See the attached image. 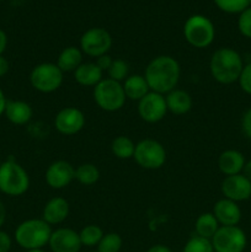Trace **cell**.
Returning a JSON list of instances; mask_svg holds the SVG:
<instances>
[{"label": "cell", "mask_w": 251, "mask_h": 252, "mask_svg": "<svg viewBox=\"0 0 251 252\" xmlns=\"http://www.w3.org/2000/svg\"><path fill=\"white\" fill-rule=\"evenodd\" d=\"M181 68L174 57L157 56L148 63L144 71V78L149 85L150 91L166 95L176 89L179 84Z\"/></svg>", "instance_id": "cell-1"}, {"label": "cell", "mask_w": 251, "mask_h": 252, "mask_svg": "<svg viewBox=\"0 0 251 252\" xmlns=\"http://www.w3.org/2000/svg\"><path fill=\"white\" fill-rule=\"evenodd\" d=\"M243 68L244 63L240 54L235 49L228 47L217 49L209 61V71L212 78L224 85L238 81Z\"/></svg>", "instance_id": "cell-2"}, {"label": "cell", "mask_w": 251, "mask_h": 252, "mask_svg": "<svg viewBox=\"0 0 251 252\" xmlns=\"http://www.w3.org/2000/svg\"><path fill=\"white\" fill-rule=\"evenodd\" d=\"M52 231L51 225L43 219H27L17 225L14 238L17 245L26 251L38 250L48 245Z\"/></svg>", "instance_id": "cell-3"}, {"label": "cell", "mask_w": 251, "mask_h": 252, "mask_svg": "<svg viewBox=\"0 0 251 252\" xmlns=\"http://www.w3.org/2000/svg\"><path fill=\"white\" fill-rule=\"evenodd\" d=\"M30 189V176L24 166L9 159L0 165V192L10 197H19Z\"/></svg>", "instance_id": "cell-4"}, {"label": "cell", "mask_w": 251, "mask_h": 252, "mask_svg": "<svg viewBox=\"0 0 251 252\" xmlns=\"http://www.w3.org/2000/svg\"><path fill=\"white\" fill-rule=\"evenodd\" d=\"M184 36L187 43L194 48H207L216 37V27L208 17L203 15H192L184 25Z\"/></svg>", "instance_id": "cell-5"}, {"label": "cell", "mask_w": 251, "mask_h": 252, "mask_svg": "<svg viewBox=\"0 0 251 252\" xmlns=\"http://www.w3.org/2000/svg\"><path fill=\"white\" fill-rule=\"evenodd\" d=\"M94 100L102 111L116 112L125 106L127 97L122 83L106 78L94 88Z\"/></svg>", "instance_id": "cell-6"}, {"label": "cell", "mask_w": 251, "mask_h": 252, "mask_svg": "<svg viewBox=\"0 0 251 252\" xmlns=\"http://www.w3.org/2000/svg\"><path fill=\"white\" fill-rule=\"evenodd\" d=\"M64 73L56 63H41L33 66L30 74V83L34 90L42 94H51L63 84Z\"/></svg>", "instance_id": "cell-7"}, {"label": "cell", "mask_w": 251, "mask_h": 252, "mask_svg": "<svg viewBox=\"0 0 251 252\" xmlns=\"http://www.w3.org/2000/svg\"><path fill=\"white\" fill-rule=\"evenodd\" d=\"M133 159L143 169L157 170L166 161V150L157 140L143 139L135 144Z\"/></svg>", "instance_id": "cell-8"}, {"label": "cell", "mask_w": 251, "mask_h": 252, "mask_svg": "<svg viewBox=\"0 0 251 252\" xmlns=\"http://www.w3.org/2000/svg\"><path fill=\"white\" fill-rule=\"evenodd\" d=\"M211 241L214 252H244L248 244L246 234L238 225L219 226Z\"/></svg>", "instance_id": "cell-9"}, {"label": "cell", "mask_w": 251, "mask_h": 252, "mask_svg": "<svg viewBox=\"0 0 251 252\" xmlns=\"http://www.w3.org/2000/svg\"><path fill=\"white\" fill-rule=\"evenodd\" d=\"M111 47H112V37L110 32L102 27H93L83 33L79 48L86 56L98 58L103 54H108Z\"/></svg>", "instance_id": "cell-10"}, {"label": "cell", "mask_w": 251, "mask_h": 252, "mask_svg": "<svg viewBox=\"0 0 251 252\" xmlns=\"http://www.w3.org/2000/svg\"><path fill=\"white\" fill-rule=\"evenodd\" d=\"M138 113L143 121L148 123H157L167 113L165 95L150 91L140 101H138Z\"/></svg>", "instance_id": "cell-11"}, {"label": "cell", "mask_w": 251, "mask_h": 252, "mask_svg": "<svg viewBox=\"0 0 251 252\" xmlns=\"http://www.w3.org/2000/svg\"><path fill=\"white\" fill-rule=\"evenodd\" d=\"M86 118L83 111L69 106L59 111L54 117V128L63 135L78 134L85 127Z\"/></svg>", "instance_id": "cell-12"}, {"label": "cell", "mask_w": 251, "mask_h": 252, "mask_svg": "<svg viewBox=\"0 0 251 252\" xmlns=\"http://www.w3.org/2000/svg\"><path fill=\"white\" fill-rule=\"evenodd\" d=\"M44 179L51 189H65L73 180H75V167L65 160H57L52 162L46 170Z\"/></svg>", "instance_id": "cell-13"}, {"label": "cell", "mask_w": 251, "mask_h": 252, "mask_svg": "<svg viewBox=\"0 0 251 252\" xmlns=\"http://www.w3.org/2000/svg\"><path fill=\"white\" fill-rule=\"evenodd\" d=\"M220 189L224 198L236 203L251 198V181H249L243 174L225 176L221 182Z\"/></svg>", "instance_id": "cell-14"}, {"label": "cell", "mask_w": 251, "mask_h": 252, "mask_svg": "<svg viewBox=\"0 0 251 252\" xmlns=\"http://www.w3.org/2000/svg\"><path fill=\"white\" fill-rule=\"evenodd\" d=\"M48 245L52 252H79L83 246L78 231L70 228H59L52 231Z\"/></svg>", "instance_id": "cell-15"}, {"label": "cell", "mask_w": 251, "mask_h": 252, "mask_svg": "<svg viewBox=\"0 0 251 252\" xmlns=\"http://www.w3.org/2000/svg\"><path fill=\"white\" fill-rule=\"evenodd\" d=\"M212 213L220 226H235L241 220V209L238 203L228 198H221L214 204Z\"/></svg>", "instance_id": "cell-16"}, {"label": "cell", "mask_w": 251, "mask_h": 252, "mask_svg": "<svg viewBox=\"0 0 251 252\" xmlns=\"http://www.w3.org/2000/svg\"><path fill=\"white\" fill-rule=\"evenodd\" d=\"M69 216V203L63 197H53L49 199L43 207L42 219L49 225L61 224L68 218Z\"/></svg>", "instance_id": "cell-17"}, {"label": "cell", "mask_w": 251, "mask_h": 252, "mask_svg": "<svg viewBox=\"0 0 251 252\" xmlns=\"http://www.w3.org/2000/svg\"><path fill=\"white\" fill-rule=\"evenodd\" d=\"M4 115L12 125L24 126L32 120L33 111H32L31 105L26 101L7 100Z\"/></svg>", "instance_id": "cell-18"}, {"label": "cell", "mask_w": 251, "mask_h": 252, "mask_svg": "<svg viewBox=\"0 0 251 252\" xmlns=\"http://www.w3.org/2000/svg\"><path fill=\"white\" fill-rule=\"evenodd\" d=\"M245 158L240 152L234 149L224 150L218 158V167L225 176H233L243 172L245 166Z\"/></svg>", "instance_id": "cell-19"}, {"label": "cell", "mask_w": 251, "mask_h": 252, "mask_svg": "<svg viewBox=\"0 0 251 252\" xmlns=\"http://www.w3.org/2000/svg\"><path fill=\"white\" fill-rule=\"evenodd\" d=\"M165 101H166L167 112H171L174 115H186L191 111L192 105H193L191 95L181 89H174L167 93L165 95Z\"/></svg>", "instance_id": "cell-20"}, {"label": "cell", "mask_w": 251, "mask_h": 252, "mask_svg": "<svg viewBox=\"0 0 251 252\" xmlns=\"http://www.w3.org/2000/svg\"><path fill=\"white\" fill-rule=\"evenodd\" d=\"M75 81L81 86L95 88L103 79V71L95 62L83 63L75 71H74Z\"/></svg>", "instance_id": "cell-21"}, {"label": "cell", "mask_w": 251, "mask_h": 252, "mask_svg": "<svg viewBox=\"0 0 251 252\" xmlns=\"http://www.w3.org/2000/svg\"><path fill=\"white\" fill-rule=\"evenodd\" d=\"M84 53L79 47H66L59 53L57 65L63 73H74L83 64Z\"/></svg>", "instance_id": "cell-22"}, {"label": "cell", "mask_w": 251, "mask_h": 252, "mask_svg": "<svg viewBox=\"0 0 251 252\" xmlns=\"http://www.w3.org/2000/svg\"><path fill=\"white\" fill-rule=\"evenodd\" d=\"M123 91L126 97L132 101H140L148 93H150V88L145 80L144 75H129L122 83Z\"/></svg>", "instance_id": "cell-23"}, {"label": "cell", "mask_w": 251, "mask_h": 252, "mask_svg": "<svg viewBox=\"0 0 251 252\" xmlns=\"http://www.w3.org/2000/svg\"><path fill=\"white\" fill-rule=\"evenodd\" d=\"M219 223L216 219L213 213H202L198 218L196 219V223H194V231H196V235L201 236V238L208 239L212 240V238L214 236V234L218 231L219 229Z\"/></svg>", "instance_id": "cell-24"}, {"label": "cell", "mask_w": 251, "mask_h": 252, "mask_svg": "<svg viewBox=\"0 0 251 252\" xmlns=\"http://www.w3.org/2000/svg\"><path fill=\"white\" fill-rule=\"evenodd\" d=\"M135 143L126 135H118L111 143V152L117 159L128 160L134 155Z\"/></svg>", "instance_id": "cell-25"}, {"label": "cell", "mask_w": 251, "mask_h": 252, "mask_svg": "<svg viewBox=\"0 0 251 252\" xmlns=\"http://www.w3.org/2000/svg\"><path fill=\"white\" fill-rule=\"evenodd\" d=\"M98 179H100V170L90 162L79 165L75 169V180L84 186H93L98 181Z\"/></svg>", "instance_id": "cell-26"}, {"label": "cell", "mask_w": 251, "mask_h": 252, "mask_svg": "<svg viewBox=\"0 0 251 252\" xmlns=\"http://www.w3.org/2000/svg\"><path fill=\"white\" fill-rule=\"evenodd\" d=\"M103 235H105V233H103L102 229L98 225H95V224H89V225L84 226V228L79 231L81 245L86 246V248L97 246Z\"/></svg>", "instance_id": "cell-27"}, {"label": "cell", "mask_w": 251, "mask_h": 252, "mask_svg": "<svg viewBox=\"0 0 251 252\" xmlns=\"http://www.w3.org/2000/svg\"><path fill=\"white\" fill-rule=\"evenodd\" d=\"M123 240L120 234L107 233L102 236L97 245V252H120Z\"/></svg>", "instance_id": "cell-28"}, {"label": "cell", "mask_w": 251, "mask_h": 252, "mask_svg": "<svg viewBox=\"0 0 251 252\" xmlns=\"http://www.w3.org/2000/svg\"><path fill=\"white\" fill-rule=\"evenodd\" d=\"M107 74L108 79H112L118 83H123L129 76V66H128L127 62L123 61V59H113L110 69L107 70Z\"/></svg>", "instance_id": "cell-29"}, {"label": "cell", "mask_w": 251, "mask_h": 252, "mask_svg": "<svg viewBox=\"0 0 251 252\" xmlns=\"http://www.w3.org/2000/svg\"><path fill=\"white\" fill-rule=\"evenodd\" d=\"M182 252H214V249L211 240L193 235L185 244Z\"/></svg>", "instance_id": "cell-30"}, {"label": "cell", "mask_w": 251, "mask_h": 252, "mask_svg": "<svg viewBox=\"0 0 251 252\" xmlns=\"http://www.w3.org/2000/svg\"><path fill=\"white\" fill-rule=\"evenodd\" d=\"M213 1L221 11L228 14H240L250 5L249 0H213Z\"/></svg>", "instance_id": "cell-31"}, {"label": "cell", "mask_w": 251, "mask_h": 252, "mask_svg": "<svg viewBox=\"0 0 251 252\" xmlns=\"http://www.w3.org/2000/svg\"><path fill=\"white\" fill-rule=\"evenodd\" d=\"M238 29L243 36L251 38V7H248L243 12H240L238 20Z\"/></svg>", "instance_id": "cell-32"}, {"label": "cell", "mask_w": 251, "mask_h": 252, "mask_svg": "<svg viewBox=\"0 0 251 252\" xmlns=\"http://www.w3.org/2000/svg\"><path fill=\"white\" fill-rule=\"evenodd\" d=\"M238 81L241 90H243L244 93L251 95V63L244 65Z\"/></svg>", "instance_id": "cell-33"}, {"label": "cell", "mask_w": 251, "mask_h": 252, "mask_svg": "<svg viewBox=\"0 0 251 252\" xmlns=\"http://www.w3.org/2000/svg\"><path fill=\"white\" fill-rule=\"evenodd\" d=\"M241 129L246 138L251 140V108L245 111L241 118Z\"/></svg>", "instance_id": "cell-34"}, {"label": "cell", "mask_w": 251, "mask_h": 252, "mask_svg": "<svg viewBox=\"0 0 251 252\" xmlns=\"http://www.w3.org/2000/svg\"><path fill=\"white\" fill-rule=\"evenodd\" d=\"M11 236L6 231L0 230V252H9L11 250Z\"/></svg>", "instance_id": "cell-35"}, {"label": "cell", "mask_w": 251, "mask_h": 252, "mask_svg": "<svg viewBox=\"0 0 251 252\" xmlns=\"http://www.w3.org/2000/svg\"><path fill=\"white\" fill-rule=\"evenodd\" d=\"M112 62H113V59L111 58V56H108V54H103V56L96 58L95 63L100 66V69L103 71V73H105V71L107 73V70L110 69Z\"/></svg>", "instance_id": "cell-36"}, {"label": "cell", "mask_w": 251, "mask_h": 252, "mask_svg": "<svg viewBox=\"0 0 251 252\" xmlns=\"http://www.w3.org/2000/svg\"><path fill=\"white\" fill-rule=\"evenodd\" d=\"M9 69H10L9 61H7L4 56H0V78L6 75V74L9 73Z\"/></svg>", "instance_id": "cell-37"}, {"label": "cell", "mask_w": 251, "mask_h": 252, "mask_svg": "<svg viewBox=\"0 0 251 252\" xmlns=\"http://www.w3.org/2000/svg\"><path fill=\"white\" fill-rule=\"evenodd\" d=\"M7 47V36L1 29H0V56L4 54V52L6 51Z\"/></svg>", "instance_id": "cell-38"}, {"label": "cell", "mask_w": 251, "mask_h": 252, "mask_svg": "<svg viewBox=\"0 0 251 252\" xmlns=\"http://www.w3.org/2000/svg\"><path fill=\"white\" fill-rule=\"evenodd\" d=\"M6 102H7L6 96H5L4 91H2L1 88H0V116L4 115L5 107H6Z\"/></svg>", "instance_id": "cell-39"}, {"label": "cell", "mask_w": 251, "mask_h": 252, "mask_svg": "<svg viewBox=\"0 0 251 252\" xmlns=\"http://www.w3.org/2000/svg\"><path fill=\"white\" fill-rule=\"evenodd\" d=\"M6 216H7V212H6V208H5V204L0 201V228L4 225L5 220H6Z\"/></svg>", "instance_id": "cell-40"}, {"label": "cell", "mask_w": 251, "mask_h": 252, "mask_svg": "<svg viewBox=\"0 0 251 252\" xmlns=\"http://www.w3.org/2000/svg\"><path fill=\"white\" fill-rule=\"evenodd\" d=\"M147 252H172L167 246L161 245V244H157V245L152 246Z\"/></svg>", "instance_id": "cell-41"}, {"label": "cell", "mask_w": 251, "mask_h": 252, "mask_svg": "<svg viewBox=\"0 0 251 252\" xmlns=\"http://www.w3.org/2000/svg\"><path fill=\"white\" fill-rule=\"evenodd\" d=\"M243 175L249 180V181H251V159L245 162V166H244L243 169Z\"/></svg>", "instance_id": "cell-42"}, {"label": "cell", "mask_w": 251, "mask_h": 252, "mask_svg": "<svg viewBox=\"0 0 251 252\" xmlns=\"http://www.w3.org/2000/svg\"><path fill=\"white\" fill-rule=\"evenodd\" d=\"M26 252H44V251H43V249H38V250H29Z\"/></svg>", "instance_id": "cell-43"}, {"label": "cell", "mask_w": 251, "mask_h": 252, "mask_svg": "<svg viewBox=\"0 0 251 252\" xmlns=\"http://www.w3.org/2000/svg\"><path fill=\"white\" fill-rule=\"evenodd\" d=\"M0 165H1V160H0Z\"/></svg>", "instance_id": "cell-44"}, {"label": "cell", "mask_w": 251, "mask_h": 252, "mask_svg": "<svg viewBox=\"0 0 251 252\" xmlns=\"http://www.w3.org/2000/svg\"><path fill=\"white\" fill-rule=\"evenodd\" d=\"M249 1H250V5H251V0H249Z\"/></svg>", "instance_id": "cell-45"}, {"label": "cell", "mask_w": 251, "mask_h": 252, "mask_svg": "<svg viewBox=\"0 0 251 252\" xmlns=\"http://www.w3.org/2000/svg\"><path fill=\"white\" fill-rule=\"evenodd\" d=\"M94 252H97V251H94Z\"/></svg>", "instance_id": "cell-46"}]
</instances>
